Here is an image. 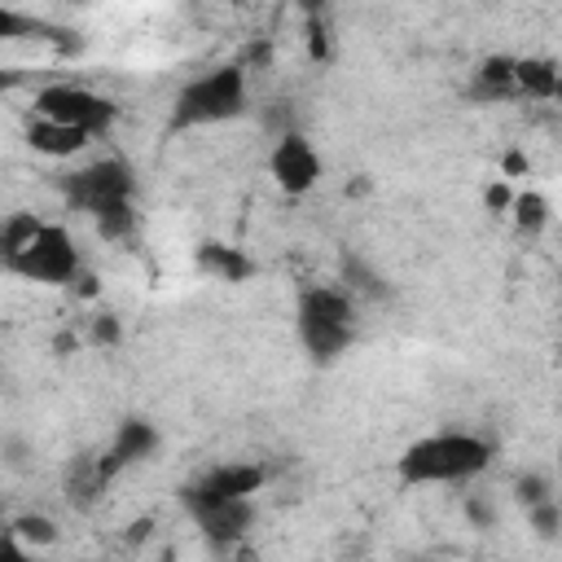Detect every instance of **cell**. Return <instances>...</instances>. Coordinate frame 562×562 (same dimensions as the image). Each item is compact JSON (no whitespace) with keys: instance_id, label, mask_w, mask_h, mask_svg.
Segmentation results:
<instances>
[{"instance_id":"4","label":"cell","mask_w":562,"mask_h":562,"mask_svg":"<svg viewBox=\"0 0 562 562\" xmlns=\"http://www.w3.org/2000/svg\"><path fill=\"white\" fill-rule=\"evenodd\" d=\"M294 329L316 364H334L356 342V299L342 285H303L294 303Z\"/></svg>"},{"instance_id":"8","label":"cell","mask_w":562,"mask_h":562,"mask_svg":"<svg viewBox=\"0 0 562 562\" xmlns=\"http://www.w3.org/2000/svg\"><path fill=\"white\" fill-rule=\"evenodd\" d=\"M268 171H272V180H277V189H281V193L303 198L307 189H316V180H321L325 162H321L316 145H312L303 132H294V127H290V132H281V136L272 140Z\"/></svg>"},{"instance_id":"11","label":"cell","mask_w":562,"mask_h":562,"mask_svg":"<svg viewBox=\"0 0 562 562\" xmlns=\"http://www.w3.org/2000/svg\"><path fill=\"white\" fill-rule=\"evenodd\" d=\"M26 145H31L35 154H44V158H75V154H83V149L92 145V136L31 114V123H26Z\"/></svg>"},{"instance_id":"1","label":"cell","mask_w":562,"mask_h":562,"mask_svg":"<svg viewBox=\"0 0 562 562\" xmlns=\"http://www.w3.org/2000/svg\"><path fill=\"white\" fill-rule=\"evenodd\" d=\"M70 211H83L105 241H123L136 228V176L123 158H92L57 180Z\"/></svg>"},{"instance_id":"20","label":"cell","mask_w":562,"mask_h":562,"mask_svg":"<svg viewBox=\"0 0 562 562\" xmlns=\"http://www.w3.org/2000/svg\"><path fill=\"white\" fill-rule=\"evenodd\" d=\"M514 492H518V501H522V505H540V501H549V496H553V479L531 470V474H522V479L514 483Z\"/></svg>"},{"instance_id":"6","label":"cell","mask_w":562,"mask_h":562,"mask_svg":"<svg viewBox=\"0 0 562 562\" xmlns=\"http://www.w3.org/2000/svg\"><path fill=\"white\" fill-rule=\"evenodd\" d=\"M31 114H35V119H48V123H61V127H75V132H88V136L97 140L101 132L114 127L119 105H114L105 92L88 88V83H66V79H57V83L35 88Z\"/></svg>"},{"instance_id":"24","label":"cell","mask_w":562,"mask_h":562,"mask_svg":"<svg viewBox=\"0 0 562 562\" xmlns=\"http://www.w3.org/2000/svg\"><path fill=\"white\" fill-rule=\"evenodd\" d=\"M22 83H26V70H18V66H0V97L13 92V88H22Z\"/></svg>"},{"instance_id":"7","label":"cell","mask_w":562,"mask_h":562,"mask_svg":"<svg viewBox=\"0 0 562 562\" xmlns=\"http://www.w3.org/2000/svg\"><path fill=\"white\" fill-rule=\"evenodd\" d=\"M184 514L193 518V527L202 531V540L211 549H237L250 527H255V501H198V496H180Z\"/></svg>"},{"instance_id":"21","label":"cell","mask_w":562,"mask_h":562,"mask_svg":"<svg viewBox=\"0 0 562 562\" xmlns=\"http://www.w3.org/2000/svg\"><path fill=\"white\" fill-rule=\"evenodd\" d=\"M0 562H53V558H44V553H31L9 527H0Z\"/></svg>"},{"instance_id":"3","label":"cell","mask_w":562,"mask_h":562,"mask_svg":"<svg viewBox=\"0 0 562 562\" xmlns=\"http://www.w3.org/2000/svg\"><path fill=\"white\" fill-rule=\"evenodd\" d=\"M246 105H250L246 66H241V61H224V66H211V70L193 75V79L176 92L167 127H171V132L215 127V123H228V119L246 114Z\"/></svg>"},{"instance_id":"26","label":"cell","mask_w":562,"mask_h":562,"mask_svg":"<svg viewBox=\"0 0 562 562\" xmlns=\"http://www.w3.org/2000/svg\"><path fill=\"white\" fill-rule=\"evenodd\" d=\"M522 167H527V158H522V154H509V158H505V171H522Z\"/></svg>"},{"instance_id":"13","label":"cell","mask_w":562,"mask_h":562,"mask_svg":"<svg viewBox=\"0 0 562 562\" xmlns=\"http://www.w3.org/2000/svg\"><path fill=\"white\" fill-rule=\"evenodd\" d=\"M198 263H202L206 272H215L220 281H246V277L255 272V263H250L237 246H224V241H206V246H198Z\"/></svg>"},{"instance_id":"5","label":"cell","mask_w":562,"mask_h":562,"mask_svg":"<svg viewBox=\"0 0 562 562\" xmlns=\"http://www.w3.org/2000/svg\"><path fill=\"white\" fill-rule=\"evenodd\" d=\"M0 268L13 272V277H22V281H35V285L57 290V285H75L83 277V255H79V246H75V237H70L66 224L40 220V228Z\"/></svg>"},{"instance_id":"10","label":"cell","mask_w":562,"mask_h":562,"mask_svg":"<svg viewBox=\"0 0 562 562\" xmlns=\"http://www.w3.org/2000/svg\"><path fill=\"white\" fill-rule=\"evenodd\" d=\"M268 483V465L259 461H220L211 470H202L193 483L180 487V496H198V501H255V492H263Z\"/></svg>"},{"instance_id":"19","label":"cell","mask_w":562,"mask_h":562,"mask_svg":"<svg viewBox=\"0 0 562 562\" xmlns=\"http://www.w3.org/2000/svg\"><path fill=\"white\" fill-rule=\"evenodd\" d=\"M35 31H44L35 13H22L13 4H0V40H22V35H35Z\"/></svg>"},{"instance_id":"22","label":"cell","mask_w":562,"mask_h":562,"mask_svg":"<svg viewBox=\"0 0 562 562\" xmlns=\"http://www.w3.org/2000/svg\"><path fill=\"white\" fill-rule=\"evenodd\" d=\"M119 338H123V329H119V316H110V312H101L88 329V342H97V347H114Z\"/></svg>"},{"instance_id":"15","label":"cell","mask_w":562,"mask_h":562,"mask_svg":"<svg viewBox=\"0 0 562 562\" xmlns=\"http://www.w3.org/2000/svg\"><path fill=\"white\" fill-rule=\"evenodd\" d=\"M509 215H514V228H518L522 237H540V233L549 228V220H553V211H549V198H544V193H536V189H522V193H514V202H509Z\"/></svg>"},{"instance_id":"18","label":"cell","mask_w":562,"mask_h":562,"mask_svg":"<svg viewBox=\"0 0 562 562\" xmlns=\"http://www.w3.org/2000/svg\"><path fill=\"white\" fill-rule=\"evenodd\" d=\"M527 527H531L540 540H553L558 527H562V505H558V496H549V501H540V505H527Z\"/></svg>"},{"instance_id":"23","label":"cell","mask_w":562,"mask_h":562,"mask_svg":"<svg viewBox=\"0 0 562 562\" xmlns=\"http://www.w3.org/2000/svg\"><path fill=\"white\" fill-rule=\"evenodd\" d=\"M483 202H487L492 211H509V202H514V189H509V184H487Z\"/></svg>"},{"instance_id":"17","label":"cell","mask_w":562,"mask_h":562,"mask_svg":"<svg viewBox=\"0 0 562 562\" xmlns=\"http://www.w3.org/2000/svg\"><path fill=\"white\" fill-rule=\"evenodd\" d=\"M22 544H53L61 531H57V522L53 518H44V514H22V518H13V527H9Z\"/></svg>"},{"instance_id":"14","label":"cell","mask_w":562,"mask_h":562,"mask_svg":"<svg viewBox=\"0 0 562 562\" xmlns=\"http://www.w3.org/2000/svg\"><path fill=\"white\" fill-rule=\"evenodd\" d=\"M474 97H479V101L518 97V92H514V57H505V53L487 57V61L474 70Z\"/></svg>"},{"instance_id":"25","label":"cell","mask_w":562,"mask_h":562,"mask_svg":"<svg viewBox=\"0 0 562 562\" xmlns=\"http://www.w3.org/2000/svg\"><path fill=\"white\" fill-rule=\"evenodd\" d=\"M228 558H233V562H259V549H255L250 540H241L237 549H228Z\"/></svg>"},{"instance_id":"16","label":"cell","mask_w":562,"mask_h":562,"mask_svg":"<svg viewBox=\"0 0 562 562\" xmlns=\"http://www.w3.org/2000/svg\"><path fill=\"white\" fill-rule=\"evenodd\" d=\"M35 228H40V215H31V211H13L9 220H0V263H4Z\"/></svg>"},{"instance_id":"12","label":"cell","mask_w":562,"mask_h":562,"mask_svg":"<svg viewBox=\"0 0 562 562\" xmlns=\"http://www.w3.org/2000/svg\"><path fill=\"white\" fill-rule=\"evenodd\" d=\"M514 92L553 101L558 97V61L553 57H514Z\"/></svg>"},{"instance_id":"2","label":"cell","mask_w":562,"mask_h":562,"mask_svg":"<svg viewBox=\"0 0 562 562\" xmlns=\"http://www.w3.org/2000/svg\"><path fill=\"white\" fill-rule=\"evenodd\" d=\"M496 448L483 435L470 430H435L413 439L395 457V479L404 487H426V483H470L492 465Z\"/></svg>"},{"instance_id":"9","label":"cell","mask_w":562,"mask_h":562,"mask_svg":"<svg viewBox=\"0 0 562 562\" xmlns=\"http://www.w3.org/2000/svg\"><path fill=\"white\" fill-rule=\"evenodd\" d=\"M158 443H162V435H158V426H154L149 417H123V422L114 426L105 452L92 461V474H97L101 483H110V479H119L127 465L149 461V457L158 452Z\"/></svg>"}]
</instances>
